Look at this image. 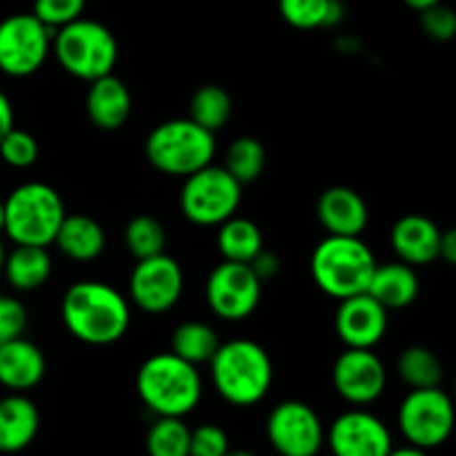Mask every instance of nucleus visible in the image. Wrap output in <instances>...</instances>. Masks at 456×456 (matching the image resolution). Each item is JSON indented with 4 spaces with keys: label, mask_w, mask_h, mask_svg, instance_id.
I'll return each mask as SVG.
<instances>
[{
    "label": "nucleus",
    "mask_w": 456,
    "mask_h": 456,
    "mask_svg": "<svg viewBox=\"0 0 456 456\" xmlns=\"http://www.w3.org/2000/svg\"><path fill=\"white\" fill-rule=\"evenodd\" d=\"M53 34L34 13H12L0 20V71L12 78L36 74L52 52Z\"/></svg>",
    "instance_id": "obj_10"
},
{
    "label": "nucleus",
    "mask_w": 456,
    "mask_h": 456,
    "mask_svg": "<svg viewBox=\"0 0 456 456\" xmlns=\"http://www.w3.org/2000/svg\"><path fill=\"white\" fill-rule=\"evenodd\" d=\"M62 323L67 332L87 346H111L129 330L132 312L118 289L101 281H80L62 297Z\"/></svg>",
    "instance_id": "obj_1"
},
{
    "label": "nucleus",
    "mask_w": 456,
    "mask_h": 456,
    "mask_svg": "<svg viewBox=\"0 0 456 456\" xmlns=\"http://www.w3.org/2000/svg\"><path fill=\"white\" fill-rule=\"evenodd\" d=\"M392 249L401 263L412 267L430 265L439 258L441 230L435 221L421 214H408L392 227Z\"/></svg>",
    "instance_id": "obj_18"
},
{
    "label": "nucleus",
    "mask_w": 456,
    "mask_h": 456,
    "mask_svg": "<svg viewBox=\"0 0 456 456\" xmlns=\"http://www.w3.org/2000/svg\"><path fill=\"white\" fill-rule=\"evenodd\" d=\"M105 230L101 227V223L94 221L92 216H83V214H71V216L62 218L56 239H53L58 252L76 263H89L98 258L105 249Z\"/></svg>",
    "instance_id": "obj_23"
},
{
    "label": "nucleus",
    "mask_w": 456,
    "mask_h": 456,
    "mask_svg": "<svg viewBox=\"0 0 456 456\" xmlns=\"http://www.w3.org/2000/svg\"><path fill=\"white\" fill-rule=\"evenodd\" d=\"M444 3V0H405V4H408L410 9H414V12H423V9L432 7V4H439Z\"/></svg>",
    "instance_id": "obj_42"
},
{
    "label": "nucleus",
    "mask_w": 456,
    "mask_h": 456,
    "mask_svg": "<svg viewBox=\"0 0 456 456\" xmlns=\"http://www.w3.org/2000/svg\"><path fill=\"white\" fill-rule=\"evenodd\" d=\"M165 243H167V234L159 218L142 214V216L132 218L125 227V245L136 261L163 254Z\"/></svg>",
    "instance_id": "obj_32"
},
{
    "label": "nucleus",
    "mask_w": 456,
    "mask_h": 456,
    "mask_svg": "<svg viewBox=\"0 0 456 456\" xmlns=\"http://www.w3.org/2000/svg\"><path fill=\"white\" fill-rule=\"evenodd\" d=\"M218 346L221 341L212 325L200 321H185L172 334V352L191 365L209 363Z\"/></svg>",
    "instance_id": "obj_27"
},
{
    "label": "nucleus",
    "mask_w": 456,
    "mask_h": 456,
    "mask_svg": "<svg viewBox=\"0 0 456 456\" xmlns=\"http://www.w3.org/2000/svg\"><path fill=\"white\" fill-rule=\"evenodd\" d=\"M3 274L7 283L18 292H34L43 288L52 276V256L47 248L38 245H16L4 254Z\"/></svg>",
    "instance_id": "obj_24"
},
{
    "label": "nucleus",
    "mask_w": 456,
    "mask_h": 456,
    "mask_svg": "<svg viewBox=\"0 0 456 456\" xmlns=\"http://www.w3.org/2000/svg\"><path fill=\"white\" fill-rule=\"evenodd\" d=\"M249 267H252V272L256 274V279L261 281V283H265V281H272L279 276L281 272V258L276 256V254L267 252L265 248L261 249V252L256 254V256L252 258V261L248 263Z\"/></svg>",
    "instance_id": "obj_38"
},
{
    "label": "nucleus",
    "mask_w": 456,
    "mask_h": 456,
    "mask_svg": "<svg viewBox=\"0 0 456 456\" xmlns=\"http://www.w3.org/2000/svg\"><path fill=\"white\" fill-rule=\"evenodd\" d=\"M9 129H13V107L9 102L7 94L0 92V141H3Z\"/></svg>",
    "instance_id": "obj_40"
},
{
    "label": "nucleus",
    "mask_w": 456,
    "mask_h": 456,
    "mask_svg": "<svg viewBox=\"0 0 456 456\" xmlns=\"http://www.w3.org/2000/svg\"><path fill=\"white\" fill-rule=\"evenodd\" d=\"M40 430V412L22 392L0 399V454L22 452Z\"/></svg>",
    "instance_id": "obj_20"
},
{
    "label": "nucleus",
    "mask_w": 456,
    "mask_h": 456,
    "mask_svg": "<svg viewBox=\"0 0 456 456\" xmlns=\"http://www.w3.org/2000/svg\"><path fill=\"white\" fill-rule=\"evenodd\" d=\"M87 0H34V16L49 29H61L83 18Z\"/></svg>",
    "instance_id": "obj_34"
},
{
    "label": "nucleus",
    "mask_w": 456,
    "mask_h": 456,
    "mask_svg": "<svg viewBox=\"0 0 456 456\" xmlns=\"http://www.w3.org/2000/svg\"><path fill=\"white\" fill-rule=\"evenodd\" d=\"M132 114V94L127 85L114 74H107L89 83L87 116L98 129L114 132L123 127Z\"/></svg>",
    "instance_id": "obj_21"
},
{
    "label": "nucleus",
    "mask_w": 456,
    "mask_h": 456,
    "mask_svg": "<svg viewBox=\"0 0 456 456\" xmlns=\"http://www.w3.org/2000/svg\"><path fill=\"white\" fill-rule=\"evenodd\" d=\"M421 13V29L426 31V36H430L432 40H439V43H448L454 38L456 34V13L452 7L439 3L432 4V7L423 9Z\"/></svg>",
    "instance_id": "obj_36"
},
{
    "label": "nucleus",
    "mask_w": 456,
    "mask_h": 456,
    "mask_svg": "<svg viewBox=\"0 0 456 456\" xmlns=\"http://www.w3.org/2000/svg\"><path fill=\"white\" fill-rule=\"evenodd\" d=\"M65 216V203L52 185L22 183L4 200V234L16 245L47 248Z\"/></svg>",
    "instance_id": "obj_6"
},
{
    "label": "nucleus",
    "mask_w": 456,
    "mask_h": 456,
    "mask_svg": "<svg viewBox=\"0 0 456 456\" xmlns=\"http://www.w3.org/2000/svg\"><path fill=\"white\" fill-rule=\"evenodd\" d=\"M225 169L240 183H254L265 169V147L252 136H240L232 141L225 154Z\"/></svg>",
    "instance_id": "obj_31"
},
{
    "label": "nucleus",
    "mask_w": 456,
    "mask_h": 456,
    "mask_svg": "<svg viewBox=\"0 0 456 456\" xmlns=\"http://www.w3.org/2000/svg\"><path fill=\"white\" fill-rule=\"evenodd\" d=\"M263 283L248 263L223 261L212 270L205 283V297L214 314L230 323L252 316L261 303Z\"/></svg>",
    "instance_id": "obj_11"
},
{
    "label": "nucleus",
    "mask_w": 456,
    "mask_h": 456,
    "mask_svg": "<svg viewBox=\"0 0 456 456\" xmlns=\"http://www.w3.org/2000/svg\"><path fill=\"white\" fill-rule=\"evenodd\" d=\"M4 232V203L0 200V234Z\"/></svg>",
    "instance_id": "obj_44"
},
{
    "label": "nucleus",
    "mask_w": 456,
    "mask_h": 456,
    "mask_svg": "<svg viewBox=\"0 0 456 456\" xmlns=\"http://www.w3.org/2000/svg\"><path fill=\"white\" fill-rule=\"evenodd\" d=\"M190 428L178 417H159L150 428L145 448L150 456H190Z\"/></svg>",
    "instance_id": "obj_30"
},
{
    "label": "nucleus",
    "mask_w": 456,
    "mask_h": 456,
    "mask_svg": "<svg viewBox=\"0 0 456 456\" xmlns=\"http://www.w3.org/2000/svg\"><path fill=\"white\" fill-rule=\"evenodd\" d=\"M267 441L281 456H316L325 444V428L312 405L283 401L267 417Z\"/></svg>",
    "instance_id": "obj_12"
},
{
    "label": "nucleus",
    "mask_w": 456,
    "mask_h": 456,
    "mask_svg": "<svg viewBox=\"0 0 456 456\" xmlns=\"http://www.w3.org/2000/svg\"><path fill=\"white\" fill-rule=\"evenodd\" d=\"M225 456H256V454L249 452V450H227Z\"/></svg>",
    "instance_id": "obj_43"
},
{
    "label": "nucleus",
    "mask_w": 456,
    "mask_h": 456,
    "mask_svg": "<svg viewBox=\"0 0 456 456\" xmlns=\"http://www.w3.org/2000/svg\"><path fill=\"white\" fill-rule=\"evenodd\" d=\"M47 372V361L36 343L18 337L0 346V386L9 392H27Z\"/></svg>",
    "instance_id": "obj_19"
},
{
    "label": "nucleus",
    "mask_w": 456,
    "mask_h": 456,
    "mask_svg": "<svg viewBox=\"0 0 456 456\" xmlns=\"http://www.w3.org/2000/svg\"><path fill=\"white\" fill-rule=\"evenodd\" d=\"M216 245L225 261L249 263L263 249L261 227L234 214L218 225Z\"/></svg>",
    "instance_id": "obj_25"
},
{
    "label": "nucleus",
    "mask_w": 456,
    "mask_h": 456,
    "mask_svg": "<svg viewBox=\"0 0 456 456\" xmlns=\"http://www.w3.org/2000/svg\"><path fill=\"white\" fill-rule=\"evenodd\" d=\"M368 294L381 303L387 312L403 310L419 297V276L408 263H386L377 265L370 279Z\"/></svg>",
    "instance_id": "obj_22"
},
{
    "label": "nucleus",
    "mask_w": 456,
    "mask_h": 456,
    "mask_svg": "<svg viewBox=\"0 0 456 456\" xmlns=\"http://www.w3.org/2000/svg\"><path fill=\"white\" fill-rule=\"evenodd\" d=\"M316 214L325 232L332 236H361L370 223L363 196L346 185L328 187L316 203Z\"/></svg>",
    "instance_id": "obj_17"
},
{
    "label": "nucleus",
    "mask_w": 456,
    "mask_h": 456,
    "mask_svg": "<svg viewBox=\"0 0 456 456\" xmlns=\"http://www.w3.org/2000/svg\"><path fill=\"white\" fill-rule=\"evenodd\" d=\"M374 267L377 258L361 236L328 234L316 245L310 261L312 279L321 292L338 301L368 292Z\"/></svg>",
    "instance_id": "obj_4"
},
{
    "label": "nucleus",
    "mask_w": 456,
    "mask_h": 456,
    "mask_svg": "<svg viewBox=\"0 0 456 456\" xmlns=\"http://www.w3.org/2000/svg\"><path fill=\"white\" fill-rule=\"evenodd\" d=\"M232 116V98L221 85H203L190 101V118L208 132H218Z\"/></svg>",
    "instance_id": "obj_29"
},
{
    "label": "nucleus",
    "mask_w": 456,
    "mask_h": 456,
    "mask_svg": "<svg viewBox=\"0 0 456 456\" xmlns=\"http://www.w3.org/2000/svg\"><path fill=\"white\" fill-rule=\"evenodd\" d=\"M27 310L18 298L0 294V346L12 338L22 337L27 328Z\"/></svg>",
    "instance_id": "obj_37"
},
{
    "label": "nucleus",
    "mask_w": 456,
    "mask_h": 456,
    "mask_svg": "<svg viewBox=\"0 0 456 456\" xmlns=\"http://www.w3.org/2000/svg\"><path fill=\"white\" fill-rule=\"evenodd\" d=\"M396 372L410 390L441 387L444 383V363L432 350L423 346H410L396 359Z\"/></svg>",
    "instance_id": "obj_26"
},
{
    "label": "nucleus",
    "mask_w": 456,
    "mask_h": 456,
    "mask_svg": "<svg viewBox=\"0 0 456 456\" xmlns=\"http://www.w3.org/2000/svg\"><path fill=\"white\" fill-rule=\"evenodd\" d=\"M439 258L444 263H448V265H454V263H456V234H454V230L441 232Z\"/></svg>",
    "instance_id": "obj_39"
},
{
    "label": "nucleus",
    "mask_w": 456,
    "mask_h": 456,
    "mask_svg": "<svg viewBox=\"0 0 456 456\" xmlns=\"http://www.w3.org/2000/svg\"><path fill=\"white\" fill-rule=\"evenodd\" d=\"M387 456H430L428 450L414 448V445H405V448H392Z\"/></svg>",
    "instance_id": "obj_41"
},
{
    "label": "nucleus",
    "mask_w": 456,
    "mask_h": 456,
    "mask_svg": "<svg viewBox=\"0 0 456 456\" xmlns=\"http://www.w3.org/2000/svg\"><path fill=\"white\" fill-rule=\"evenodd\" d=\"M183 270L167 254L141 258L129 276V298L147 314L172 310L183 294Z\"/></svg>",
    "instance_id": "obj_13"
},
{
    "label": "nucleus",
    "mask_w": 456,
    "mask_h": 456,
    "mask_svg": "<svg viewBox=\"0 0 456 456\" xmlns=\"http://www.w3.org/2000/svg\"><path fill=\"white\" fill-rule=\"evenodd\" d=\"M52 52L67 74L92 83L114 71L118 62V40L102 22L78 18L56 29Z\"/></svg>",
    "instance_id": "obj_7"
},
{
    "label": "nucleus",
    "mask_w": 456,
    "mask_h": 456,
    "mask_svg": "<svg viewBox=\"0 0 456 456\" xmlns=\"http://www.w3.org/2000/svg\"><path fill=\"white\" fill-rule=\"evenodd\" d=\"M399 430L410 445L432 450L444 445L454 430L452 399L441 387L410 390L399 405Z\"/></svg>",
    "instance_id": "obj_9"
},
{
    "label": "nucleus",
    "mask_w": 456,
    "mask_h": 456,
    "mask_svg": "<svg viewBox=\"0 0 456 456\" xmlns=\"http://www.w3.org/2000/svg\"><path fill=\"white\" fill-rule=\"evenodd\" d=\"M136 392L145 408L156 417H187L203 396V379L196 365L174 352L150 356L138 368Z\"/></svg>",
    "instance_id": "obj_3"
},
{
    "label": "nucleus",
    "mask_w": 456,
    "mask_h": 456,
    "mask_svg": "<svg viewBox=\"0 0 456 456\" xmlns=\"http://www.w3.org/2000/svg\"><path fill=\"white\" fill-rule=\"evenodd\" d=\"M230 436L221 426L203 423L190 432V456H225Z\"/></svg>",
    "instance_id": "obj_35"
},
{
    "label": "nucleus",
    "mask_w": 456,
    "mask_h": 456,
    "mask_svg": "<svg viewBox=\"0 0 456 456\" xmlns=\"http://www.w3.org/2000/svg\"><path fill=\"white\" fill-rule=\"evenodd\" d=\"M4 245H3V240H0V272H3V263H4Z\"/></svg>",
    "instance_id": "obj_45"
},
{
    "label": "nucleus",
    "mask_w": 456,
    "mask_h": 456,
    "mask_svg": "<svg viewBox=\"0 0 456 456\" xmlns=\"http://www.w3.org/2000/svg\"><path fill=\"white\" fill-rule=\"evenodd\" d=\"M243 199V185L225 167L208 165L190 174L181 190V212L200 227H218L234 216Z\"/></svg>",
    "instance_id": "obj_8"
},
{
    "label": "nucleus",
    "mask_w": 456,
    "mask_h": 456,
    "mask_svg": "<svg viewBox=\"0 0 456 456\" xmlns=\"http://www.w3.org/2000/svg\"><path fill=\"white\" fill-rule=\"evenodd\" d=\"M214 390L236 408L261 403L274 381V368L265 347L249 338L221 343L209 361Z\"/></svg>",
    "instance_id": "obj_2"
},
{
    "label": "nucleus",
    "mask_w": 456,
    "mask_h": 456,
    "mask_svg": "<svg viewBox=\"0 0 456 456\" xmlns=\"http://www.w3.org/2000/svg\"><path fill=\"white\" fill-rule=\"evenodd\" d=\"M334 390L350 405L363 408L381 399L387 386V372L383 361L372 350L347 347L332 368Z\"/></svg>",
    "instance_id": "obj_14"
},
{
    "label": "nucleus",
    "mask_w": 456,
    "mask_h": 456,
    "mask_svg": "<svg viewBox=\"0 0 456 456\" xmlns=\"http://www.w3.org/2000/svg\"><path fill=\"white\" fill-rule=\"evenodd\" d=\"M0 159L16 169H27L38 160V142L25 129H9L0 141Z\"/></svg>",
    "instance_id": "obj_33"
},
{
    "label": "nucleus",
    "mask_w": 456,
    "mask_h": 456,
    "mask_svg": "<svg viewBox=\"0 0 456 456\" xmlns=\"http://www.w3.org/2000/svg\"><path fill=\"white\" fill-rule=\"evenodd\" d=\"M337 334L346 347L372 350L387 332V310L368 292L343 298L337 310Z\"/></svg>",
    "instance_id": "obj_16"
},
{
    "label": "nucleus",
    "mask_w": 456,
    "mask_h": 456,
    "mask_svg": "<svg viewBox=\"0 0 456 456\" xmlns=\"http://www.w3.org/2000/svg\"><path fill=\"white\" fill-rule=\"evenodd\" d=\"M283 20L294 29H319L337 25L343 18V4L338 0H279Z\"/></svg>",
    "instance_id": "obj_28"
},
{
    "label": "nucleus",
    "mask_w": 456,
    "mask_h": 456,
    "mask_svg": "<svg viewBox=\"0 0 456 456\" xmlns=\"http://www.w3.org/2000/svg\"><path fill=\"white\" fill-rule=\"evenodd\" d=\"M145 156L160 174L187 178L212 165L216 156V138L191 118L165 120L147 136Z\"/></svg>",
    "instance_id": "obj_5"
},
{
    "label": "nucleus",
    "mask_w": 456,
    "mask_h": 456,
    "mask_svg": "<svg viewBox=\"0 0 456 456\" xmlns=\"http://www.w3.org/2000/svg\"><path fill=\"white\" fill-rule=\"evenodd\" d=\"M325 444L334 456H387L395 448L386 423L361 408L338 414L325 432Z\"/></svg>",
    "instance_id": "obj_15"
}]
</instances>
